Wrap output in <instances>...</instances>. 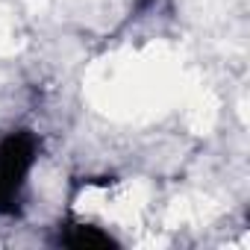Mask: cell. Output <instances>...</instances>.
Returning <instances> with one entry per match:
<instances>
[{
  "label": "cell",
  "instance_id": "obj_1",
  "mask_svg": "<svg viewBox=\"0 0 250 250\" xmlns=\"http://www.w3.org/2000/svg\"><path fill=\"white\" fill-rule=\"evenodd\" d=\"M39 153V142L30 130L9 133L0 142V215H15L24 177L30 174Z\"/></svg>",
  "mask_w": 250,
  "mask_h": 250
},
{
  "label": "cell",
  "instance_id": "obj_2",
  "mask_svg": "<svg viewBox=\"0 0 250 250\" xmlns=\"http://www.w3.org/2000/svg\"><path fill=\"white\" fill-rule=\"evenodd\" d=\"M59 244L65 247H74V250H91V247H118V241L112 235H106L103 229L97 227H85V224H77V227H68L62 235H59Z\"/></svg>",
  "mask_w": 250,
  "mask_h": 250
}]
</instances>
